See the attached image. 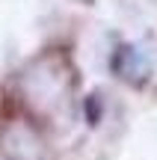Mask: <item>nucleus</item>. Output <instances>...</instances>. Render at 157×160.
<instances>
[{"label":"nucleus","mask_w":157,"mask_h":160,"mask_svg":"<svg viewBox=\"0 0 157 160\" xmlns=\"http://www.w3.org/2000/svg\"><path fill=\"white\" fill-rule=\"evenodd\" d=\"M0 148L9 160H45V145L27 125H6L0 133Z\"/></svg>","instance_id":"obj_1"},{"label":"nucleus","mask_w":157,"mask_h":160,"mask_svg":"<svg viewBox=\"0 0 157 160\" xmlns=\"http://www.w3.org/2000/svg\"><path fill=\"white\" fill-rule=\"evenodd\" d=\"M151 65H154L151 53L145 48H140V45H128V48H122L116 53V71L125 80H134V83H140V80H145L151 74Z\"/></svg>","instance_id":"obj_2"}]
</instances>
